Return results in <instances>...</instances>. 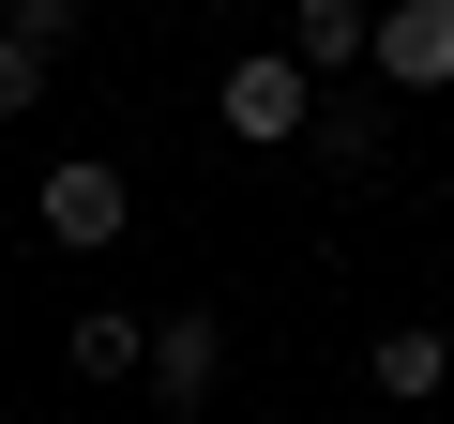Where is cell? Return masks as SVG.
<instances>
[{
  "mask_svg": "<svg viewBox=\"0 0 454 424\" xmlns=\"http://www.w3.org/2000/svg\"><path fill=\"white\" fill-rule=\"evenodd\" d=\"M31 228H46V243H61V258H106V243H121V228H137V182H121V167H106V152H61V167H46V182H31Z\"/></svg>",
  "mask_w": 454,
  "mask_h": 424,
  "instance_id": "cell-2",
  "label": "cell"
},
{
  "mask_svg": "<svg viewBox=\"0 0 454 424\" xmlns=\"http://www.w3.org/2000/svg\"><path fill=\"white\" fill-rule=\"evenodd\" d=\"M61 364H76L91 394H106V379H137V364H152V318H121V303H91V318H61Z\"/></svg>",
  "mask_w": 454,
  "mask_h": 424,
  "instance_id": "cell-7",
  "label": "cell"
},
{
  "mask_svg": "<svg viewBox=\"0 0 454 424\" xmlns=\"http://www.w3.org/2000/svg\"><path fill=\"white\" fill-rule=\"evenodd\" d=\"M303 152H318L333 182H379V167H394V106H379V91H318V122H303Z\"/></svg>",
  "mask_w": 454,
  "mask_h": 424,
  "instance_id": "cell-5",
  "label": "cell"
},
{
  "mask_svg": "<svg viewBox=\"0 0 454 424\" xmlns=\"http://www.w3.org/2000/svg\"><path fill=\"white\" fill-rule=\"evenodd\" d=\"M364 379H379L394 409H439V394H454V334H439V318H394V334L364 349Z\"/></svg>",
  "mask_w": 454,
  "mask_h": 424,
  "instance_id": "cell-6",
  "label": "cell"
},
{
  "mask_svg": "<svg viewBox=\"0 0 454 424\" xmlns=\"http://www.w3.org/2000/svg\"><path fill=\"white\" fill-rule=\"evenodd\" d=\"M61 91V46H31V31H0V122H31Z\"/></svg>",
  "mask_w": 454,
  "mask_h": 424,
  "instance_id": "cell-9",
  "label": "cell"
},
{
  "mask_svg": "<svg viewBox=\"0 0 454 424\" xmlns=\"http://www.w3.org/2000/svg\"><path fill=\"white\" fill-rule=\"evenodd\" d=\"M364 76H379V91H454V0H379Z\"/></svg>",
  "mask_w": 454,
  "mask_h": 424,
  "instance_id": "cell-4",
  "label": "cell"
},
{
  "mask_svg": "<svg viewBox=\"0 0 454 424\" xmlns=\"http://www.w3.org/2000/svg\"><path fill=\"white\" fill-rule=\"evenodd\" d=\"M137 379H152V409H167V424H197V409H212V379H227V318H212V303H167Z\"/></svg>",
  "mask_w": 454,
  "mask_h": 424,
  "instance_id": "cell-3",
  "label": "cell"
},
{
  "mask_svg": "<svg viewBox=\"0 0 454 424\" xmlns=\"http://www.w3.org/2000/svg\"><path fill=\"white\" fill-rule=\"evenodd\" d=\"M364 31H379V0H288V46L318 76H364Z\"/></svg>",
  "mask_w": 454,
  "mask_h": 424,
  "instance_id": "cell-8",
  "label": "cell"
},
{
  "mask_svg": "<svg viewBox=\"0 0 454 424\" xmlns=\"http://www.w3.org/2000/svg\"><path fill=\"white\" fill-rule=\"evenodd\" d=\"M0 31H31V46H61V61H76V31H91V0H0Z\"/></svg>",
  "mask_w": 454,
  "mask_h": 424,
  "instance_id": "cell-10",
  "label": "cell"
},
{
  "mask_svg": "<svg viewBox=\"0 0 454 424\" xmlns=\"http://www.w3.org/2000/svg\"><path fill=\"white\" fill-rule=\"evenodd\" d=\"M212 122L243 137V152H303V122H318V61H303V46L227 61V76H212Z\"/></svg>",
  "mask_w": 454,
  "mask_h": 424,
  "instance_id": "cell-1",
  "label": "cell"
}]
</instances>
